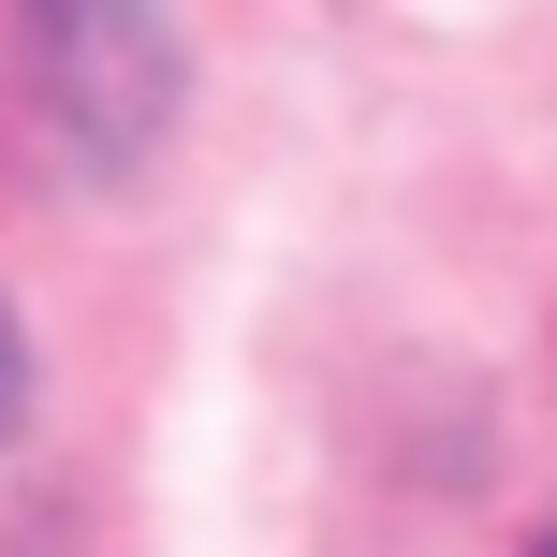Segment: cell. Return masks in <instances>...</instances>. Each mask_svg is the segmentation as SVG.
I'll list each match as a JSON object with an SVG mask.
<instances>
[{"instance_id": "1", "label": "cell", "mask_w": 557, "mask_h": 557, "mask_svg": "<svg viewBox=\"0 0 557 557\" xmlns=\"http://www.w3.org/2000/svg\"><path fill=\"white\" fill-rule=\"evenodd\" d=\"M45 88L103 162H133L176 103V15L162 0H45Z\"/></svg>"}, {"instance_id": "2", "label": "cell", "mask_w": 557, "mask_h": 557, "mask_svg": "<svg viewBox=\"0 0 557 557\" xmlns=\"http://www.w3.org/2000/svg\"><path fill=\"white\" fill-rule=\"evenodd\" d=\"M15 411H29V352H15V308H0V441H15Z\"/></svg>"}]
</instances>
